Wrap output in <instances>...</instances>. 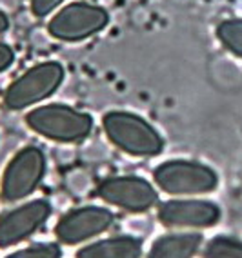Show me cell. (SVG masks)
<instances>
[{
	"label": "cell",
	"instance_id": "obj_17",
	"mask_svg": "<svg viewBox=\"0 0 242 258\" xmlns=\"http://www.w3.org/2000/svg\"><path fill=\"white\" fill-rule=\"evenodd\" d=\"M15 62V51L10 44L0 42V73L6 70H10Z\"/></svg>",
	"mask_w": 242,
	"mask_h": 258
},
{
	"label": "cell",
	"instance_id": "obj_5",
	"mask_svg": "<svg viewBox=\"0 0 242 258\" xmlns=\"http://www.w3.org/2000/svg\"><path fill=\"white\" fill-rule=\"evenodd\" d=\"M109 24V13L102 6L89 2H71L58 10L47 22V33L55 40L80 42L104 31Z\"/></svg>",
	"mask_w": 242,
	"mask_h": 258
},
{
	"label": "cell",
	"instance_id": "obj_3",
	"mask_svg": "<svg viewBox=\"0 0 242 258\" xmlns=\"http://www.w3.org/2000/svg\"><path fill=\"white\" fill-rule=\"evenodd\" d=\"M64 66L55 60H47L26 70L19 79L6 89L4 104L11 111H22L55 95L64 82Z\"/></svg>",
	"mask_w": 242,
	"mask_h": 258
},
{
	"label": "cell",
	"instance_id": "obj_7",
	"mask_svg": "<svg viewBox=\"0 0 242 258\" xmlns=\"http://www.w3.org/2000/svg\"><path fill=\"white\" fill-rule=\"evenodd\" d=\"M97 195L104 202L131 213H142L153 208L158 193L148 180L140 176H113L100 182Z\"/></svg>",
	"mask_w": 242,
	"mask_h": 258
},
{
	"label": "cell",
	"instance_id": "obj_8",
	"mask_svg": "<svg viewBox=\"0 0 242 258\" xmlns=\"http://www.w3.org/2000/svg\"><path fill=\"white\" fill-rule=\"evenodd\" d=\"M113 213L100 206H86L66 213L56 224L55 233L62 244L75 245L93 238L113 226Z\"/></svg>",
	"mask_w": 242,
	"mask_h": 258
},
{
	"label": "cell",
	"instance_id": "obj_6",
	"mask_svg": "<svg viewBox=\"0 0 242 258\" xmlns=\"http://www.w3.org/2000/svg\"><path fill=\"white\" fill-rule=\"evenodd\" d=\"M46 175V155L37 146L22 148L10 164L2 176V199L6 202H19L28 199L40 185Z\"/></svg>",
	"mask_w": 242,
	"mask_h": 258
},
{
	"label": "cell",
	"instance_id": "obj_18",
	"mask_svg": "<svg viewBox=\"0 0 242 258\" xmlns=\"http://www.w3.org/2000/svg\"><path fill=\"white\" fill-rule=\"evenodd\" d=\"M8 29H10V19H8V15L4 11L0 10V35L6 33Z\"/></svg>",
	"mask_w": 242,
	"mask_h": 258
},
{
	"label": "cell",
	"instance_id": "obj_16",
	"mask_svg": "<svg viewBox=\"0 0 242 258\" xmlns=\"http://www.w3.org/2000/svg\"><path fill=\"white\" fill-rule=\"evenodd\" d=\"M66 0H31V11L35 17L42 19V17H47L51 15L56 8H60Z\"/></svg>",
	"mask_w": 242,
	"mask_h": 258
},
{
	"label": "cell",
	"instance_id": "obj_12",
	"mask_svg": "<svg viewBox=\"0 0 242 258\" xmlns=\"http://www.w3.org/2000/svg\"><path fill=\"white\" fill-rule=\"evenodd\" d=\"M140 240L133 236H115L79 249L77 258H140Z\"/></svg>",
	"mask_w": 242,
	"mask_h": 258
},
{
	"label": "cell",
	"instance_id": "obj_4",
	"mask_svg": "<svg viewBox=\"0 0 242 258\" xmlns=\"http://www.w3.org/2000/svg\"><path fill=\"white\" fill-rule=\"evenodd\" d=\"M153 180L164 193L190 197L211 193L219 185V176L211 167L195 160H168L153 169Z\"/></svg>",
	"mask_w": 242,
	"mask_h": 258
},
{
	"label": "cell",
	"instance_id": "obj_13",
	"mask_svg": "<svg viewBox=\"0 0 242 258\" xmlns=\"http://www.w3.org/2000/svg\"><path fill=\"white\" fill-rule=\"evenodd\" d=\"M217 37L233 55L242 56V19H229L219 24Z\"/></svg>",
	"mask_w": 242,
	"mask_h": 258
},
{
	"label": "cell",
	"instance_id": "obj_10",
	"mask_svg": "<svg viewBox=\"0 0 242 258\" xmlns=\"http://www.w3.org/2000/svg\"><path fill=\"white\" fill-rule=\"evenodd\" d=\"M158 220L166 227H211L220 220V209L210 200H168L158 208Z\"/></svg>",
	"mask_w": 242,
	"mask_h": 258
},
{
	"label": "cell",
	"instance_id": "obj_1",
	"mask_svg": "<svg viewBox=\"0 0 242 258\" xmlns=\"http://www.w3.org/2000/svg\"><path fill=\"white\" fill-rule=\"evenodd\" d=\"M102 127L115 148L133 157H157L164 149V139L157 129L130 111H107Z\"/></svg>",
	"mask_w": 242,
	"mask_h": 258
},
{
	"label": "cell",
	"instance_id": "obj_14",
	"mask_svg": "<svg viewBox=\"0 0 242 258\" xmlns=\"http://www.w3.org/2000/svg\"><path fill=\"white\" fill-rule=\"evenodd\" d=\"M204 258H242V242L229 236H215L206 245Z\"/></svg>",
	"mask_w": 242,
	"mask_h": 258
},
{
	"label": "cell",
	"instance_id": "obj_11",
	"mask_svg": "<svg viewBox=\"0 0 242 258\" xmlns=\"http://www.w3.org/2000/svg\"><path fill=\"white\" fill-rule=\"evenodd\" d=\"M200 244V233H169L155 240L148 258H193Z\"/></svg>",
	"mask_w": 242,
	"mask_h": 258
},
{
	"label": "cell",
	"instance_id": "obj_15",
	"mask_svg": "<svg viewBox=\"0 0 242 258\" xmlns=\"http://www.w3.org/2000/svg\"><path fill=\"white\" fill-rule=\"evenodd\" d=\"M62 251L56 244H37L31 247L20 249L6 258H60Z\"/></svg>",
	"mask_w": 242,
	"mask_h": 258
},
{
	"label": "cell",
	"instance_id": "obj_9",
	"mask_svg": "<svg viewBox=\"0 0 242 258\" xmlns=\"http://www.w3.org/2000/svg\"><path fill=\"white\" fill-rule=\"evenodd\" d=\"M51 206L44 199L31 200L0 217V247H10L29 238L46 224Z\"/></svg>",
	"mask_w": 242,
	"mask_h": 258
},
{
	"label": "cell",
	"instance_id": "obj_2",
	"mask_svg": "<svg viewBox=\"0 0 242 258\" xmlns=\"http://www.w3.org/2000/svg\"><path fill=\"white\" fill-rule=\"evenodd\" d=\"M26 124L53 142H80L93 131V116L66 104H44L29 111Z\"/></svg>",
	"mask_w": 242,
	"mask_h": 258
}]
</instances>
